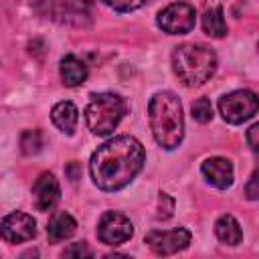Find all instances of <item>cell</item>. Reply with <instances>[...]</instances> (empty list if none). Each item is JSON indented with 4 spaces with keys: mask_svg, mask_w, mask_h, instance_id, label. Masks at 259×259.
Masks as SVG:
<instances>
[{
    "mask_svg": "<svg viewBox=\"0 0 259 259\" xmlns=\"http://www.w3.org/2000/svg\"><path fill=\"white\" fill-rule=\"evenodd\" d=\"M101 2L109 8H113L115 12H132V10L142 8L148 0H101Z\"/></svg>",
    "mask_w": 259,
    "mask_h": 259,
    "instance_id": "cell-20",
    "label": "cell"
},
{
    "mask_svg": "<svg viewBox=\"0 0 259 259\" xmlns=\"http://www.w3.org/2000/svg\"><path fill=\"white\" fill-rule=\"evenodd\" d=\"M91 6H93L91 0H69L63 6L61 16H63V20H67L75 26H83L85 24L83 20L89 22V18H91Z\"/></svg>",
    "mask_w": 259,
    "mask_h": 259,
    "instance_id": "cell-16",
    "label": "cell"
},
{
    "mask_svg": "<svg viewBox=\"0 0 259 259\" xmlns=\"http://www.w3.org/2000/svg\"><path fill=\"white\" fill-rule=\"evenodd\" d=\"M125 111L127 105L117 93H97L85 107V121L95 136H109L119 125Z\"/></svg>",
    "mask_w": 259,
    "mask_h": 259,
    "instance_id": "cell-4",
    "label": "cell"
},
{
    "mask_svg": "<svg viewBox=\"0 0 259 259\" xmlns=\"http://www.w3.org/2000/svg\"><path fill=\"white\" fill-rule=\"evenodd\" d=\"M75 231H77V221H75L69 212H65V210L55 212V214L51 217L49 225H47V235H49V239H51L53 243L69 239Z\"/></svg>",
    "mask_w": 259,
    "mask_h": 259,
    "instance_id": "cell-14",
    "label": "cell"
},
{
    "mask_svg": "<svg viewBox=\"0 0 259 259\" xmlns=\"http://www.w3.org/2000/svg\"><path fill=\"white\" fill-rule=\"evenodd\" d=\"M144 162V146L134 136H115L93 152L89 172L97 188L115 192L127 186L140 174Z\"/></svg>",
    "mask_w": 259,
    "mask_h": 259,
    "instance_id": "cell-1",
    "label": "cell"
},
{
    "mask_svg": "<svg viewBox=\"0 0 259 259\" xmlns=\"http://www.w3.org/2000/svg\"><path fill=\"white\" fill-rule=\"evenodd\" d=\"M190 111H192V117H194L198 123H208V121L212 119V105H210V101H208L206 97H198V99L192 103Z\"/></svg>",
    "mask_w": 259,
    "mask_h": 259,
    "instance_id": "cell-19",
    "label": "cell"
},
{
    "mask_svg": "<svg viewBox=\"0 0 259 259\" xmlns=\"http://www.w3.org/2000/svg\"><path fill=\"white\" fill-rule=\"evenodd\" d=\"M51 119L63 134L71 136L77 127V121H79V109L73 101H59L51 109Z\"/></svg>",
    "mask_w": 259,
    "mask_h": 259,
    "instance_id": "cell-12",
    "label": "cell"
},
{
    "mask_svg": "<svg viewBox=\"0 0 259 259\" xmlns=\"http://www.w3.org/2000/svg\"><path fill=\"white\" fill-rule=\"evenodd\" d=\"M245 196L249 200H259V168L251 174L249 182L245 184Z\"/></svg>",
    "mask_w": 259,
    "mask_h": 259,
    "instance_id": "cell-23",
    "label": "cell"
},
{
    "mask_svg": "<svg viewBox=\"0 0 259 259\" xmlns=\"http://www.w3.org/2000/svg\"><path fill=\"white\" fill-rule=\"evenodd\" d=\"M214 235L221 243L225 245H239L243 241V231L241 225L235 217L231 214H223L219 217V221L214 223Z\"/></svg>",
    "mask_w": 259,
    "mask_h": 259,
    "instance_id": "cell-15",
    "label": "cell"
},
{
    "mask_svg": "<svg viewBox=\"0 0 259 259\" xmlns=\"http://www.w3.org/2000/svg\"><path fill=\"white\" fill-rule=\"evenodd\" d=\"M87 65L75 57V55H67L61 59V79L67 87H79L85 83L87 79Z\"/></svg>",
    "mask_w": 259,
    "mask_h": 259,
    "instance_id": "cell-13",
    "label": "cell"
},
{
    "mask_svg": "<svg viewBox=\"0 0 259 259\" xmlns=\"http://www.w3.org/2000/svg\"><path fill=\"white\" fill-rule=\"evenodd\" d=\"M194 8L186 2L168 4L164 10L158 12V26L168 34H186L194 28Z\"/></svg>",
    "mask_w": 259,
    "mask_h": 259,
    "instance_id": "cell-7",
    "label": "cell"
},
{
    "mask_svg": "<svg viewBox=\"0 0 259 259\" xmlns=\"http://www.w3.org/2000/svg\"><path fill=\"white\" fill-rule=\"evenodd\" d=\"M144 241L156 255H174L188 247L190 231L182 227H176L170 231H150Z\"/></svg>",
    "mask_w": 259,
    "mask_h": 259,
    "instance_id": "cell-8",
    "label": "cell"
},
{
    "mask_svg": "<svg viewBox=\"0 0 259 259\" xmlns=\"http://www.w3.org/2000/svg\"><path fill=\"white\" fill-rule=\"evenodd\" d=\"M259 109V97L251 89H237L219 99V113L227 123L239 125L251 119Z\"/></svg>",
    "mask_w": 259,
    "mask_h": 259,
    "instance_id": "cell-5",
    "label": "cell"
},
{
    "mask_svg": "<svg viewBox=\"0 0 259 259\" xmlns=\"http://www.w3.org/2000/svg\"><path fill=\"white\" fill-rule=\"evenodd\" d=\"M20 150L24 156H34L42 150V134L38 130H26L20 134Z\"/></svg>",
    "mask_w": 259,
    "mask_h": 259,
    "instance_id": "cell-18",
    "label": "cell"
},
{
    "mask_svg": "<svg viewBox=\"0 0 259 259\" xmlns=\"http://www.w3.org/2000/svg\"><path fill=\"white\" fill-rule=\"evenodd\" d=\"M200 172L202 176L219 190H225L233 184V164L231 160L227 158H221V156H214V158H206L200 166Z\"/></svg>",
    "mask_w": 259,
    "mask_h": 259,
    "instance_id": "cell-11",
    "label": "cell"
},
{
    "mask_svg": "<svg viewBox=\"0 0 259 259\" xmlns=\"http://www.w3.org/2000/svg\"><path fill=\"white\" fill-rule=\"evenodd\" d=\"M257 51H259V45H257Z\"/></svg>",
    "mask_w": 259,
    "mask_h": 259,
    "instance_id": "cell-25",
    "label": "cell"
},
{
    "mask_svg": "<svg viewBox=\"0 0 259 259\" xmlns=\"http://www.w3.org/2000/svg\"><path fill=\"white\" fill-rule=\"evenodd\" d=\"M148 121L156 144L164 150H176L184 138L182 103L172 91H158L148 103Z\"/></svg>",
    "mask_w": 259,
    "mask_h": 259,
    "instance_id": "cell-2",
    "label": "cell"
},
{
    "mask_svg": "<svg viewBox=\"0 0 259 259\" xmlns=\"http://www.w3.org/2000/svg\"><path fill=\"white\" fill-rule=\"evenodd\" d=\"M0 233H2V239L6 243H12V245L24 243V241L34 239V235H36V223H34V219L30 214L16 210V212H10V214H6L2 219Z\"/></svg>",
    "mask_w": 259,
    "mask_h": 259,
    "instance_id": "cell-9",
    "label": "cell"
},
{
    "mask_svg": "<svg viewBox=\"0 0 259 259\" xmlns=\"http://www.w3.org/2000/svg\"><path fill=\"white\" fill-rule=\"evenodd\" d=\"M172 69L186 87L204 85L217 71V55L206 45H180L172 53Z\"/></svg>",
    "mask_w": 259,
    "mask_h": 259,
    "instance_id": "cell-3",
    "label": "cell"
},
{
    "mask_svg": "<svg viewBox=\"0 0 259 259\" xmlns=\"http://www.w3.org/2000/svg\"><path fill=\"white\" fill-rule=\"evenodd\" d=\"M63 257H93V251L87 247V243H71L63 251Z\"/></svg>",
    "mask_w": 259,
    "mask_h": 259,
    "instance_id": "cell-22",
    "label": "cell"
},
{
    "mask_svg": "<svg viewBox=\"0 0 259 259\" xmlns=\"http://www.w3.org/2000/svg\"><path fill=\"white\" fill-rule=\"evenodd\" d=\"M59 198H61V188H59L57 178L51 172H42L32 184V200H34L36 210L47 212L55 208Z\"/></svg>",
    "mask_w": 259,
    "mask_h": 259,
    "instance_id": "cell-10",
    "label": "cell"
},
{
    "mask_svg": "<svg viewBox=\"0 0 259 259\" xmlns=\"http://www.w3.org/2000/svg\"><path fill=\"white\" fill-rule=\"evenodd\" d=\"M134 235V225L132 221L115 210H107L101 214L99 223H97V239L103 245H121L125 241H130Z\"/></svg>",
    "mask_w": 259,
    "mask_h": 259,
    "instance_id": "cell-6",
    "label": "cell"
},
{
    "mask_svg": "<svg viewBox=\"0 0 259 259\" xmlns=\"http://www.w3.org/2000/svg\"><path fill=\"white\" fill-rule=\"evenodd\" d=\"M172 210H174V198L166 192H160V198H158V219L166 221L172 217Z\"/></svg>",
    "mask_w": 259,
    "mask_h": 259,
    "instance_id": "cell-21",
    "label": "cell"
},
{
    "mask_svg": "<svg viewBox=\"0 0 259 259\" xmlns=\"http://www.w3.org/2000/svg\"><path fill=\"white\" fill-rule=\"evenodd\" d=\"M247 144L251 146L253 152L259 154V123H253V125L247 130Z\"/></svg>",
    "mask_w": 259,
    "mask_h": 259,
    "instance_id": "cell-24",
    "label": "cell"
},
{
    "mask_svg": "<svg viewBox=\"0 0 259 259\" xmlns=\"http://www.w3.org/2000/svg\"><path fill=\"white\" fill-rule=\"evenodd\" d=\"M202 30L214 38H223L227 34V22L221 6H212L202 14Z\"/></svg>",
    "mask_w": 259,
    "mask_h": 259,
    "instance_id": "cell-17",
    "label": "cell"
}]
</instances>
